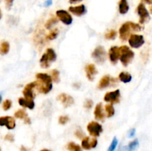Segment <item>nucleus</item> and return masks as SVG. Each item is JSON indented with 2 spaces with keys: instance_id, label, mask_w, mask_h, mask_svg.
I'll return each instance as SVG.
<instances>
[{
  "instance_id": "obj_1",
  "label": "nucleus",
  "mask_w": 152,
  "mask_h": 151,
  "mask_svg": "<svg viewBox=\"0 0 152 151\" xmlns=\"http://www.w3.org/2000/svg\"><path fill=\"white\" fill-rule=\"evenodd\" d=\"M120 50V59L124 66H128L129 64L133 60L134 53L128 46L123 45L119 48Z\"/></svg>"
},
{
  "instance_id": "obj_2",
  "label": "nucleus",
  "mask_w": 152,
  "mask_h": 151,
  "mask_svg": "<svg viewBox=\"0 0 152 151\" xmlns=\"http://www.w3.org/2000/svg\"><path fill=\"white\" fill-rule=\"evenodd\" d=\"M92 57L97 63H104L106 59V53L104 47L102 46H98L97 47H96L92 53Z\"/></svg>"
},
{
  "instance_id": "obj_3",
  "label": "nucleus",
  "mask_w": 152,
  "mask_h": 151,
  "mask_svg": "<svg viewBox=\"0 0 152 151\" xmlns=\"http://www.w3.org/2000/svg\"><path fill=\"white\" fill-rule=\"evenodd\" d=\"M87 130L91 136L94 137H97L102 132V127L101 124L96 121H91L87 126Z\"/></svg>"
},
{
  "instance_id": "obj_4",
  "label": "nucleus",
  "mask_w": 152,
  "mask_h": 151,
  "mask_svg": "<svg viewBox=\"0 0 152 151\" xmlns=\"http://www.w3.org/2000/svg\"><path fill=\"white\" fill-rule=\"evenodd\" d=\"M129 42L131 47L133 48H139L145 43V40L142 35L132 34L129 38Z\"/></svg>"
},
{
  "instance_id": "obj_5",
  "label": "nucleus",
  "mask_w": 152,
  "mask_h": 151,
  "mask_svg": "<svg viewBox=\"0 0 152 151\" xmlns=\"http://www.w3.org/2000/svg\"><path fill=\"white\" fill-rule=\"evenodd\" d=\"M137 13L140 16V24L145 23V22H147L150 19L149 13H148L144 4H142V3H140L138 5Z\"/></svg>"
},
{
  "instance_id": "obj_6",
  "label": "nucleus",
  "mask_w": 152,
  "mask_h": 151,
  "mask_svg": "<svg viewBox=\"0 0 152 151\" xmlns=\"http://www.w3.org/2000/svg\"><path fill=\"white\" fill-rule=\"evenodd\" d=\"M56 16L59 19V20H60L62 23L65 24V25H69L72 23V17H71V16L70 15V13H68V12H67L66 10H59L56 11Z\"/></svg>"
},
{
  "instance_id": "obj_7",
  "label": "nucleus",
  "mask_w": 152,
  "mask_h": 151,
  "mask_svg": "<svg viewBox=\"0 0 152 151\" xmlns=\"http://www.w3.org/2000/svg\"><path fill=\"white\" fill-rule=\"evenodd\" d=\"M131 30H132V27H131L130 22H126L123 24L120 28V38L123 41H126L129 38L130 35Z\"/></svg>"
},
{
  "instance_id": "obj_8",
  "label": "nucleus",
  "mask_w": 152,
  "mask_h": 151,
  "mask_svg": "<svg viewBox=\"0 0 152 151\" xmlns=\"http://www.w3.org/2000/svg\"><path fill=\"white\" fill-rule=\"evenodd\" d=\"M120 96V90H116L114 91L108 92L104 96V100L107 102H111V105L119 102Z\"/></svg>"
},
{
  "instance_id": "obj_9",
  "label": "nucleus",
  "mask_w": 152,
  "mask_h": 151,
  "mask_svg": "<svg viewBox=\"0 0 152 151\" xmlns=\"http://www.w3.org/2000/svg\"><path fill=\"white\" fill-rule=\"evenodd\" d=\"M37 81H34V82H31L30 84H27L25 86V89L23 90V95L25 96V99H30V100H33L34 98V92H33V89L34 87H37Z\"/></svg>"
},
{
  "instance_id": "obj_10",
  "label": "nucleus",
  "mask_w": 152,
  "mask_h": 151,
  "mask_svg": "<svg viewBox=\"0 0 152 151\" xmlns=\"http://www.w3.org/2000/svg\"><path fill=\"white\" fill-rule=\"evenodd\" d=\"M0 126H6L8 130H13L16 127L15 119L11 116L0 117Z\"/></svg>"
},
{
  "instance_id": "obj_11",
  "label": "nucleus",
  "mask_w": 152,
  "mask_h": 151,
  "mask_svg": "<svg viewBox=\"0 0 152 151\" xmlns=\"http://www.w3.org/2000/svg\"><path fill=\"white\" fill-rule=\"evenodd\" d=\"M57 100H59L65 107L71 106L74 103L73 97L66 93H61L57 96Z\"/></svg>"
},
{
  "instance_id": "obj_12",
  "label": "nucleus",
  "mask_w": 152,
  "mask_h": 151,
  "mask_svg": "<svg viewBox=\"0 0 152 151\" xmlns=\"http://www.w3.org/2000/svg\"><path fill=\"white\" fill-rule=\"evenodd\" d=\"M96 145H97V140L96 139H90L89 137H86L82 141V147L85 150L94 148L96 147Z\"/></svg>"
},
{
  "instance_id": "obj_13",
  "label": "nucleus",
  "mask_w": 152,
  "mask_h": 151,
  "mask_svg": "<svg viewBox=\"0 0 152 151\" xmlns=\"http://www.w3.org/2000/svg\"><path fill=\"white\" fill-rule=\"evenodd\" d=\"M71 13H72L73 14L77 16H81L83 15H84L86 13V7L84 4H81V5L76 6V7H69L68 8Z\"/></svg>"
},
{
  "instance_id": "obj_14",
  "label": "nucleus",
  "mask_w": 152,
  "mask_h": 151,
  "mask_svg": "<svg viewBox=\"0 0 152 151\" xmlns=\"http://www.w3.org/2000/svg\"><path fill=\"white\" fill-rule=\"evenodd\" d=\"M109 58L110 61H111L113 64L117 63L119 58H120V50H119V47L114 46V47H112L110 49Z\"/></svg>"
},
{
  "instance_id": "obj_15",
  "label": "nucleus",
  "mask_w": 152,
  "mask_h": 151,
  "mask_svg": "<svg viewBox=\"0 0 152 151\" xmlns=\"http://www.w3.org/2000/svg\"><path fill=\"white\" fill-rule=\"evenodd\" d=\"M86 76L88 78L90 81H93L94 78V76L97 73V70L96 69V67L92 64H89V65L86 66Z\"/></svg>"
},
{
  "instance_id": "obj_16",
  "label": "nucleus",
  "mask_w": 152,
  "mask_h": 151,
  "mask_svg": "<svg viewBox=\"0 0 152 151\" xmlns=\"http://www.w3.org/2000/svg\"><path fill=\"white\" fill-rule=\"evenodd\" d=\"M19 104L21 106L29 108L31 110H33L35 107V103H34V100H30V99H27L25 98H19Z\"/></svg>"
},
{
  "instance_id": "obj_17",
  "label": "nucleus",
  "mask_w": 152,
  "mask_h": 151,
  "mask_svg": "<svg viewBox=\"0 0 152 151\" xmlns=\"http://www.w3.org/2000/svg\"><path fill=\"white\" fill-rule=\"evenodd\" d=\"M14 115L16 118L23 119L26 124H31V120H30L29 117H28V114L25 112V110H19L15 113Z\"/></svg>"
},
{
  "instance_id": "obj_18",
  "label": "nucleus",
  "mask_w": 152,
  "mask_h": 151,
  "mask_svg": "<svg viewBox=\"0 0 152 151\" xmlns=\"http://www.w3.org/2000/svg\"><path fill=\"white\" fill-rule=\"evenodd\" d=\"M94 115L96 119L97 120H103V118H105V115L103 113V111H102V104L99 103L97 104V105L95 107L94 110Z\"/></svg>"
},
{
  "instance_id": "obj_19",
  "label": "nucleus",
  "mask_w": 152,
  "mask_h": 151,
  "mask_svg": "<svg viewBox=\"0 0 152 151\" xmlns=\"http://www.w3.org/2000/svg\"><path fill=\"white\" fill-rule=\"evenodd\" d=\"M37 79L39 80L42 83H44V84H52L51 77L47 73H37Z\"/></svg>"
},
{
  "instance_id": "obj_20",
  "label": "nucleus",
  "mask_w": 152,
  "mask_h": 151,
  "mask_svg": "<svg viewBox=\"0 0 152 151\" xmlns=\"http://www.w3.org/2000/svg\"><path fill=\"white\" fill-rule=\"evenodd\" d=\"M37 86L39 87V91L40 93H42L44 94H46V93H49L50 90H52V87H53V85L52 84H44V83H42L40 84L39 81H37Z\"/></svg>"
},
{
  "instance_id": "obj_21",
  "label": "nucleus",
  "mask_w": 152,
  "mask_h": 151,
  "mask_svg": "<svg viewBox=\"0 0 152 151\" xmlns=\"http://www.w3.org/2000/svg\"><path fill=\"white\" fill-rule=\"evenodd\" d=\"M129 10V5L127 0H120L119 2V11L121 14H126Z\"/></svg>"
},
{
  "instance_id": "obj_22",
  "label": "nucleus",
  "mask_w": 152,
  "mask_h": 151,
  "mask_svg": "<svg viewBox=\"0 0 152 151\" xmlns=\"http://www.w3.org/2000/svg\"><path fill=\"white\" fill-rule=\"evenodd\" d=\"M138 146H139V141L138 139H135L129 145L125 146L123 147V151H134L138 147Z\"/></svg>"
},
{
  "instance_id": "obj_23",
  "label": "nucleus",
  "mask_w": 152,
  "mask_h": 151,
  "mask_svg": "<svg viewBox=\"0 0 152 151\" xmlns=\"http://www.w3.org/2000/svg\"><path fill=\"white\" fill-rule=\"evenodd\" d=\"M110 81H111L110 77L108 76H103L101 78L100 81H99V85H98V87H99V89L105 88V87H107L109 85Z\"/></svg>"
},
{
  "instance_id": "obj_24",
  "label": "nucleus",
  "mask_w": 152,
  "mask_h": 151,
  "mask_svg": "<svg viewBox=\"0 0 152 151\" xmlns=\"http://www.w3.org/2000/svg\"><path fill=\"white\" fill-rule=\"evenodd\" d=\"M119 78L121 81L124 83H128L130 82L132 79V76H131L130 73L126 72H122L120 73V74L119 75Z\"/></svg>"
},
{
  "instance_id": "obj_25",
  "label": "nucleus",
  "mask_w": 152,
  "mask_h": 151,
  "mask_svg": "<svg viewBox=\"0 0 152 151\" xmlns=\"http://www.w3.org/2000/svg\"><path fill=\"white\" fill-rule=\"evenodd\" d=\"M10 50V44L7 41H3L0 45V54L5 55L7 54Z\"/></svg>"
},
{
  "instance_id": "obj_26",
  "label": "nucleus",
  "mask_w": 152,
  "mask_h": 151,
  "mask_svg": "<svg viewBox=\"0 0 152 151\" xmlns=\"http://www.w3.org/2000/svg\"><path fill=\"white\" fill-rule=\"evenodd\" d=\"M40 65L43 68H48L50 66V61L45 53L42 55L41 59H40Z\"/></svg>"
},
{
  "instance_id": "obj_27",
  "label": "nucleus",
  "mask_w": 152,
  "mask_h": 151,
  "mask_svg": "<svg viewBox=\"0 0 152 151\" xmlns=\"http://www.w3.org/2000/svg\"><path fill=\"white\" fill-rule=\"evenodd\" d=\"M46 55H47L49 61L50 62H55L56 59V53H55L54 50H53L52 48H48L47 49V50H46Z\"/></svg>"
},
{
  "instance_id": "obj_28",
  "label": "nucleus",
  "mask_w": 152,
  "mask_h": 151,
  "mask_svg": "<svg viewBox=\"0 0 152 151\" xmlns=\"http://www.w3.org/2000/svg\"><path fill=\"white\" fill-rule=\"evenodd\" d=\"M67 148L69 151H83L82 148L80 147V145L74 143V142H70L67 145Z\"/></svg>"
},
{
  "instance_id": "obj_29",
  "label": "nucleus",
  "mask_w": 152,
  "mask_h": 151,
  "mask_svg": "<svg viewBox=\"0 0 152 151\" xmlns=\"http://www.w3.org/2000/svg\"><path fill=\"white\" fill-rule=\"evenodd\" d=\"M105 111H106L107 116H108V118L113 116V115H114V112H115V111H114V108L112 105H107L106 106H105Z\"/></svg>"
},
{
  "instance_id": "obj_30",
  "label": "nucleus",
  "mask_w": 152,
  "mask_h": 151,
  "mask_svg": "<svg viewBox=\"0 0 152 151\" xmlns=\"http://www.w3.org/2000/svg\"><path fill=\"white\" fill-rule=\"evenodd\" d=\"M56 22H57V19H56V18L54 17L50 18V19H48V20L47 21V22H46L45 28H47V29H50V28H51L53 25H55Z\"/></svg>"
},
{
  "instance_id": "obj_31",
  "label": "nucleus",
  "mask_w": 152,
  "mask_h": 151,
  "mask_svg": "<svg viewBox=\"0 0 152 151\" xmlns=\"http://www.w3.org/2000/svg\"><path fill=\"white\" fill-rule=\"evenodd\" d=\"M117 144H118V140L116 137H114L113 139L112 142H111V144H110L109 147H108V151H114L116 150V147H117Z\"/></svg>"
},
{
  "instance_id": "obj_32",
  "label": "nucleus",
  "mask_w": 152,
  "mask_h": 151,
  "mask_svg": "<svg viewBox=\"0 0 152 151\" xmlns=\"http://www.w3.org/2000/svg\"><path fill=\"white\" fill-rule=\"evenodd\" d=\"M116 36H117V32L115 30H114L109 31L108 33L105 34V38L107 39H114L116 38Z\"/></svg>"
},
{
  "instance_id": "obj_33",
  "label": "nucleus",
  "mask_w": 152,
  "mask_h": 151,
  "mask_svg": "<svg viewBox=\"0 0 152 151\" xmlns=\"http://www.w3.org/2000/svg\"><path fill=\"white\" fill-rule=\"evenodd\" d=\"M52 79L55 81V82H59V71L56 70H53L52 71Z\"/></svg>"
},
{
  "instance_id": "obj_34",
  "label": "nucleus",
  "mask_w": 152,
  "mask_h": 151,
  "mask_svg": "<svg viewBox=\"0 0 152 151\" xmlns=\"http://www.w3.org/2000/svg\"><path fill=\"white\" fill-rule=\"evenodd\" d=\"M57 36H58L57 30H54L51 31V32L48 35L47 38L49 40H53V39H55V38L57 37Z\"/></svg>"
},
{
  "instance_id": "obj_35",
  "label": "nucleus",
  "mask_w": 152,
  "mask_h": 151,
  "mask_svg": "<svg viewBox=\"0 0 152 151\" xmlns=\"http://www.w3.org/2000/svg\"><path fill=\"white\" fill-rule=\"evenodd\" d=\"M12 106V102L9 99H7L6 101H4V102L3 103V109L4 110H8Z\"/></svg>"
},
{
  "instance_id": "obj_36",
  "label": "nucleus",
  "mask_w": 152,
  "mask_h": 151,
  "mask_svg": "<svg viewBox=\"0 0 152 151\" xmlns=\"http://www.w3.org/2000/svg\"><path fill=\"white\" fill-rule=\"evenodd\" d=\"M130 25H131V27H132V30L134 31H140L142 28L140 25H138V24L134 23V22H130Z\"/></svg>"
},
{
  "instance_id": "obj_37",
  "label": "nucleus",
  "mask_w": 152,
  "mask_h": 151,
  "mask_svg": "<svg viewBox=\"0 0 152 151\" xmlns=\"http://www.w3.org/2000/svg\"><path fill=\"white\" fill-rule=\"evenodd\" d=\"M68 121H69V118L67 115H62L59 118V122L61 124H65Z\"/></svg>"
},
{
  "instance_id": "obj_38",
  "label": "nucleus",
  "mask_w": 152,
  "mask_h": 151,
  "mask_svg": "<svg viewBox=\"0 0 152 151\" xmlns=\"http://www.w3.org/2000/svg\"><path fill=\"white\" fill-rule=\"evenodd\" d=\"M93 106V102L91 99H87L86 100L84 103V107L86 108V109H91Z\"/></svg>"
},
{
  "instance_id": "obj_39",
  "label": "nucleus",
  "mask_w": 152,
  "mask_h": 151,
  "mask_svg": "<svg viewBox=\"0 0 152 151\" xmlns=\"http://www.w3.org/2000/svg\"><path fill=\"white\" fill-rule=\"evenodd\" d=\"M13 1L14 0H4V1H5V7L7 10H10V8L13 6Z\"/></svg>"
},
{
  "instance_id": "obj_40",
  "label": "nucleus",
  "mask_w": 152,
  "mask_h": 151,
  "mask_svg": "<svg viewBox=\"0 0 152 151\" xmlns=\"http://www.w3.org/2000/svg\"><path fill=\"white\" fill-rule=\"evenodd\" d=\"M75 135L79 138V139H82V138L84 136V133H83V132L80 130H77V131H76Z\"/></svg>"
},
{
  "instance_id": "obj_41",
  "label": "nucleus",
  "mask_w": 152,
  "mask_h": 151,
  "mask_svg": "<svg viewBox=\"0 0 152 151\" xmlns=\"http://www.w3.org/2000/svg\"><path fill=\"white\" fill-rule=\"evenodd\" d=\"M4 139H5V140L9 141V142H13V140H14V138H13V135L7 134V135H6V136L4 137Z\"/></svg>"
},
{
  "instance_id": "obj_42",
  "label": "nucleus",
  "mask_w": 152,
  "mask_h": 151,
  "mask_svg": "<svg viewBox=\"0 0 152 151\" xmlns=\"http://www.w3.org/2000/svg\"><path fill=\"white\" fill-rule=\"evenodd\" d=\"M135 133H136V130H135L134 128L133 129H131L130 130H129V138H132L134 136Z\"/></svg>"
},
{
  "instance_id": "obj_43",
  "label": "nucleus",
  "mask_w": 152,
  "mask_h": 151,
  "mask_svg": "<svg viewBox=\"0 0 152 151\" xmlns=\"http://www.w3.org/2000/svg\"><path fill=\"white\" fill-rule=\"evenodd\" d=\"M50 4H52V0H46L45 3V6L46 7H48Z\"/></svg>"
},
{
  "instance_id": "obj_44",
  "label": "nucleus",
  "mask_w": 152,
  "mask_h": 151,
  "mask_svg": "<svg viewBox=\"0 0 152 151\" xmlns=\"http://www.w3.org/2000/svg\"><path fill=\"white\" fill-rule=\"evenodd\" d=\"M83 1V0H69V2L71 3V4H75V3L80 2V1Z\"/></svg>"
},
{
  "instance_id": "obj_45",
  "label": "nucleus",
  "mask_w": 152,
  "mask_h": 151,
  "mask_svg": "<svg viewBox=\"0 0 152 151\" xmlns=\"http://www.w3.org/2000/svg\"><path fill=\"white\" fill-rule=\"evenodd\" d=\"M145 3L148 4H152V0H143Z\"/></svg>"
},
{
  "instance_id": "obj_46",
  "label": "nucleus",
  "mask_w": 152,
  "mask_h": 151,
  "mask_svg": "<svg viewBox=\"0 0 152 151\" xmlns=\"http://www.w3.org/2000/svg\"><path fill=\"white\" fill-rule=\"evenodd\" d=\"M21 151H28V149H26L24 146H22V147H21Z\"/></svg>"
},
{
  "instance_id": "obj_47",
  "label": "nucleus",
  "mask_w": 152,
  "mask_h": 151,
  "mask_svg": "<svg viewBox=\"0 0 152 151\" xmlns=\"http://www.w3.org/2000/svg\"><path fill=\"white\" fill-rule=\"evenodd\" d=\"M1 99H2V96H1V94L0 93V102H1Z\"/></svg>"
},
{
  "instance_id": "obj_48",
  "label": "nucleus",
  "mask_w": 152,
  "mask_h": 151,
  "mask_svg": "<svg viewBox=\"0 0 152 151\" xmlns=\"http://www.w3.org/2000/svg\"><path fill=\"white\" fill-rule=\"evenodd\" d=\"M41 151H50V150H48V149H43V150H42Z\"/></svg>"
},
{
  "instance_id": "obj_49",
  "label": "nucleus",
  "mask_w": 152,
  "mask_h": 151,
  "mask_svg": "<svg viewBox=\"0 0 152 151\" xmlns=\"http://www.w3.org/2000/svg\"><path fill=\"white\" fill-rule=\"evenodd\" d=\"M1 16H2V14H1V10H0V19H1Z\"/></svg>"
},
{
  "instance_id": "obj_50",
  "label": "nucleus",
  "mask_w": 152,
  "mask_h": 151,
  "mask_svg": "<svg viewBox=\"0 0 152 151\" xmlns=\"http://www.w3.org/2000/svg\"><path fill=\"white\" fill-rule=\"evenodd\" d=\"M150 12H151V13H152V6H151V7H150Z\"/></svg>"
},
{
  "instance_id": "obj_51",
  "label": "nucleus",
  "mask_w": 152,
  "mask_h": 151,
  "mask_svg": "<svg viewBox=\"0 0 152 151\" xmlns=\"http://www.w3.org/2000/svg\"><path fill=\"white\" fill-rule=\"evenodd\" d=\"M0 151H1V148H0Z\"/></svg>"
},
{
  "instance_id": "obj_52",
  "label": "nucleus",
  "mask_w": 152,
  "mask_h": 151,
  "mask_svg": "<svg viewBox=\"0 0 152 151\" xmlns=\"http://www.w3.org/2000/svg\"><path fill=\"white\" fill-rule=\"evenodd\" d=\"M0 1H1V0H0Z\"/></svg>"
}]
</instances>
